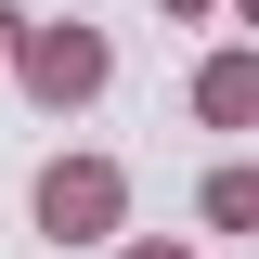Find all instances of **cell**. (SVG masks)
Instances as JSON below:
<instances>
[{
  "label": "cell",
  "mask_w": 259,
  "mask_h": 259,
  "mask_svg": "<svg viewBox=\"0 0 259 259\" xmlns=\"http://www.w3.org/2000/svg\"><path fill=\"white\" fill-rule=\"evenodd\" d=\"M207 221H259V182H246V168H221V182H207Z\"/></svg>",
  "instance_id": "277c9868"
},
{
  "label": "cell",
  "mask_w": 259,
  "mask_h": 259,
  "mask_svg": "<svg viewBox=\"0 0 259 259\" xmlns=\"http://www.w3.org/2000/svg\"><path fill=\"white\" fill-rule=\"evenodd\" d=\"M26 78H39V91H91V78H104V39H78V26H65V39H39V52H26Z\"/></svg>",
  "instance_id": "7a4b0ae2"
},
{
  "label": "cell",
  "mask_w": 259,
  "mask_h": 259,
  "mask_svg": "<svg viewBox=\"0 0 259 259\" xmlns=\"http://www.w3.org/2000/svg\"><path fill=\"white\" fill-rule=\"evenodd\" d=\"M104 207H117V182H104V168H52V182H39V221H52V233H91Z\"/></svg>",
  "instance_id": "6da1fadb"
},
{
  "label": "cell",
  "mask_w": 259,
  "mask_h": 259,
  "mask_svg": "<svg viewBox=\"0 0 259 259\" xmlns=\"http://www.w3.org/2000/svg\"><path fill=\"white\" fill-rule=\"evenodd\" d=\"M0 26H13V13H0Z\"/></svg>",
  "instance_id": "8992f818"
},
{
  "label": "cell",
  "mask_w": 259,
  "mask_h": 259,
  "mask_svg": "<svg viewBox=\"0 0 259 259\" xmlns=\"http://www.w3.org/2000/svg\"><path fill=\"white\" fill-rule=\"evenodd\" d=\"M207 117H259V65H207Z\"/></svg>",
  "instance_id": "3957f363"
},
{
  "label": "cell",
  "mask_w": 259,
  "mask_h": 259,
  "mask_svg": "<svg viewBox=\"0 0 259 259\" xmlns=\"http://www.w3.org/2000/svg\"><path fill=\"white\" fill-rule=\"evenodd\" d=\"M143 259H168V246H143Z\"/></svg>",
  "instance_id": "5b68a950"
}]
</instances>
